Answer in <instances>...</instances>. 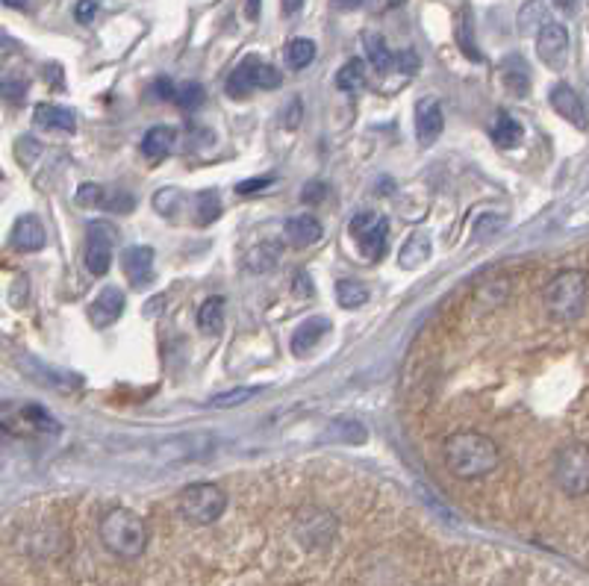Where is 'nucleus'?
Listing matches in <instances>:
<instances>
[{
  "label": "nucleus",
  "instance_id": "f257e3e1",
  "mask_svg": "<svg viewBox=\"0 0 589 586\" xmlns=\"http://www.w3.org/2000/svg\"><path fill=\"white\" fill-rule=\"evenodd\" d=\"M442 460H445V466L454 478L478 480L498 469L501 451L486 433L460 430V433H451L442 442Z\"/></svg>",
  "mask_w": 589,
  "mask_h": 586
},
{
  "label": "nucleus",
  "instance_id": "f03ea898",
  "mask_svg": "<svg viewBox=\"0 0 589 586\" xmlns=\"http://www.w3.org/2000/svg\"><path fill=\"white\" fill-rule=\"evenodd\" d=\"M148 522L127 507H112L101 516V545L118 560H139L148 551Z\"/></svg>",
  "mask_w": 589,
  "mask_h": 586
},
{
  "label": "nucleus",
  "instance_id": "7ed1b4c3",
  "mask_svg": "<svg viewBox=\"0 0 589 586\" xmlns=\"http://www.w3.org/2000/svg\"><path fill=\"white\" fill-rule=\"evenodd\" d=\"M587 298H589V280L587 274L581 268H566L560 274H554L542 292V301H545V310L554 321H578L587 310Z\"/></svg>",
  "mask_w": 589,
  "mask_h": 586
},
{
  "label": "nucleus",
  "instance_id": "20e7f679",
  "mask_svg": "<svg viewBox=\"0 0 589 586\" xmlns=\"http://www.w3.org/2000/svg\"><path fill=\"white\" fill-rule=\"evenodd\" d=\"M227 510V492L218 483H189L177 495V516L192 528H210Z\"/></svg>",
  "mask_w": 589,
  "mask_h": 586
},
{
  "label": "nucleus",
  "instance_id": "39448f33",
  "mask_svg": "<svg viewBox=\"0 0 589 586\" xmlns=\"http://www.w3.org/2000/svg\"><path fill=\"white\" fill-rule=\"evenodd\" d=\"M0 430L12 436H59L62 425L33 401H0Z\"/></svg>",
  "mask_w": 589,
  "mask_h": 586
},
{
  "label": "nucleus",
  "instance_id": "423d86ee",
  "mask_svg": "<svg viewBox=\"0 0 589 586\" xmlns=\"http://www.w3.org/2000/svg\"><path fill=\"white\" fill-rule=\"evenodd\" d=\"M554 483L569 498L589 495V448L584 442H569L554 454Z\"/></svg>",
  "mask_w": 589,
  "mask_h": 586
},
{
  "label": "nucleus",
  "instance_id": "0eeeda50",
  "mask_svg": "<svg viewBox=\"0 0 589 586\" xmlns=\"http://www.w3.org/2000/svg\"><path fill=\"white\" fill-rule=\"evenodd\" d=\"M339 522L330 510L324 507H301L292 516V539L304 551H324L336 542Z\"/></svg>",
  "mask_w": 589,
  "mask_h": 586
},
{
  "label": "nucleus",
  "instance_id": "6e6552de",
  "mask_svg": "<svg viewBox=\"0 0 589 586\" xmlns=\"http://www.w3.org/2000/svg\"><path fill=\"white\" fill-rule=\"evenodd\" d=\"M280 83H283V77H280V71L274 65H268V62L257 59V56H248V59H242L230 71V77H227V95L233 101H242V98H251L260 89L274 92V89H280Z\"/></svg>",
  "mask_w": 589,
  "mask_h": 586
},
{
  "label": "nucleus",
  "instance_id": "1a4fd4ad",
  "mask_svg": "<svg viewBox=\"0 0 589 586\" xmlns=\"http://www.w3.org/2000/svg\"><path fill=\"white\" fill-rule=\"evenodd\" d=\"M215 451V436L210 433H177L157 445V457L162 463H192L204 460Z\"/></svg>",
  "mask_w": 589,
  "mask_h": 586
},
{
  "label": "nucleus",
  "instance_id": "9d476101",
  "mask_svg": "<svg viewBox=\"0 0 589 586\" xmlns=\"http://www.w3.org/2000/svg\"><path fill=\"white\" fill-rule=\"evenodd\" d=\"M351 236L366 254V260H380L386 251V239H389V221L372 210L357 213L351 218Z\"/></svg>",
  "mask_w": 589,
  "mask_h": 586
},
{
  "label": "nucleus",
  "instance_id": "9b49d317",
  "mask_svg": "<svg viewBox=\"0 0 589 586\" xmlns=\"http://www.w3.org/2000/svg\"><path fill=\"white\" fill-rule=\"evenodd\" d=\"M536 56L542 59L545 68L563 71L569 59V30L557 21H548L536 33Z\"/></svg>",
  "mask_w": 589,
  "mask_h": 586
},
{
  "label": "nucleus",
  "instance_id": "f8f14e48",
  "mask_svg": "<svg viewBox=\"0 0 589 586\" xmlns=\"http://www.w3.org/2000/svg\"><path fill=\"white\" fill-rule=\"evenodd\" d=\"M112 248H115V230L107 221H92L86 230V268L101 277L112 266Z\"/></svg>",
  "mask_w": 589,
  "mask_h": 586
},
{
  "label": "nucleus",
  "instance_id": "ddd939ff",
  "mask_svg": "<svg viewBox=\"0 0 589 586\" xmlns=\"http://www.w3.org/2000/svg\"><path fill=\"white\" fill-rule=\"evenodd\" d=\"M445 130V115H442V104L436 98H422L416 104V139L422 148H430Z\"/></svg>",
  "mask_w": 589,
  "mask_h": 586
},
{
  "label": "nucleus",
  "instance_id": "4468645a",
  "mask_svg": "<svg viewBox=\"0 0 589 586\" xmlns=\"http://www.w3.org/2000/svg\"><path fill=\"white\" fill-rule=\"evenodd\" d=\"M548 101H551V107L557 109V115H560V118H566L572 127L587 130L589 127L587 109H584L581 98H578V92H575L569 83H557V86L548 92Z\"/></svg>",
  "mask_w": 589,
  "mask_h": 586
},
{
  "label": "nucleus",
  "instance_id": "2eb2a0df",
  "mask_svg": "<svg viewBox=\"0 0 589 586\" xmlns=\"http://www.w3.org/2000/svg\"><path fill=\"white\" fill-rule=\"evenodd\" d=\"M124 313V292L118 286H107L95 295V301L89 304V321L95 327H109L121 319Z\"/></svg>",
  "mask_w": 589,
  "mask_h": 586
},
{
  "label": "nucleus",
  "instance_id": "dca6fc26",
  "mask_svg": "<svg viewBox=\"0 0 589 586\" xmlns=\"http://www.w3.org/2000/svg\"><path fill=\"white\" fill-rule=\"evenodd\" d=\"M322 221L316 215H292L283 227V239L292 245V248H310L322 239Z\"/></svg>",
  "mask_w": 589,
  "mask_h": 586
},
{
  "label": "nucleus",
  "instance_id": "f3484780",
  "mask_svg": "<svg viewBox=\"0 0 589 586\" xmlns=\"http://www.w3.org/2000/svg\"><path fill=\"white\" fill-rule=\"evenodd\" d=\"M121 271L133 286H145L154 271V248L148 245H133L121 254Z\"/></svg>",
  "mask_w": 589,
  "mask_h": 586
},
{
  "label": "nucleus",
  "instance_id": "a211bd4d",
  "mask_svg": "<svg viewBox=\"0 0 589 586\" xmlns=\"http://www.w3.org/2000/svg\"><path fill=\"white\" fill-rule=\"evenodd\" d=\"M12 248L15 251H24V254H33V251H42L45 248V227L36 215H21L12 227V236H9Z\"/></svg>",
  "mask_w": 589,
  "mask_h": 586
},
{
  "label": "nucleus",
  "instance_id": "6ab92c4d",
  "mask_svg": "<svg viewBox=\"0 0 589 586\" xmlns=\"http://www.w3.org/2000/svg\"><path fill=\"white\" fill-rule=\"evenodd\" d=\"M327 333H330V321L324 319V316L301 321V324L295 327V333H292V342H289V345H292V354H295V357H307Z\"/></svg>",
  "mask_w": 589,
  "mask_h": 586
},
{
  "label": "nucleus",
  "instance_id": "aec40b11",
  "mask_svg": "<svg viewBox=\"0 0 589 586\" xmlns=\"http://www.w3.org/2000/svg\"><path fill=\"white\" fill-rule=\"evenodd\" d=\"M322 439L324 442H342V445H363L369 439V427L363 425L360 419L342 416V419H333L330 425L324 427Z\"/></svg>",
  "mask_w": 589,
  "mask_h": 586
},
{
  "label": "nucleus",
  "instance_id": "412c9836",
  "mask_svg": "<svg viewBox=\"0 0 589 586\" xmlns=\"http://www.w3.org/2000/svg\"><path fill=\"white\" fill-rule=\"evenodd\" d=\"M501 80H504V86H507V92L513 98H528V92H531V71H528L522 56L513 54L501 62Z\"/></svg>",
  "mask_w": 589,
  "mask_h": 586
},
{
  "label": "nucleus",
  "instance_id": "4be33fe9",
  "mask_svg": "<svg viewBox=\"0 0 589 586\" xmlns=\"http://www.w3.org/2000/svg\"><path fill=\"white\" fill-rule=\"evenodd\" d=\"M430 251H433L430 236L425 230H416V233L404 242V248H401V254H398V266L407 268V271H416V268H422L428 263Z\"/></svg>",
  "mask_w": 589,
  "mask_h": 586
},
{
  "label": "nucleus",
  "instance_id": "5701e85b",
  "mask_svg": "<svg viewBox=\"0 0 589 586\" xmlns=\"http://www.w3.org/2000/svg\"><path fill=\"white\" fill-rule=\"evenodd\" d=\"M36 124L45 130H56V133H74L77 130V115L71 109L54 107V104H42L36 107Z\"/></svg>",
  "mask_w": 589,
  "mask_h": 586
},
{
  "label": "nucleus",
  "instance_id": "b1692460",
  "mask_svg": "<svg viewBox=\"0 0 589 586\" xmlns=\"http://www.w3.org/2000/svg\"><path fill=\"white\" fill-rule=\"evenodd\" d=\"M174 142H177V130L174 127H165V124H157V127H151L142 136V154L151 157V160H162V157L171 154Z\"/></svg>",
  "mask_w": 589,
  "mask_h": 586
},
{
  "label": "nucleus",
  "instance_id": "393cba45",
  "mask_svg": "<svg viewBox=\"0 0 589 586\" xmlns=\"http://www.w3.org/2000/svg\"><path fill=\"white\" fill-rule=\"evenodd\" d=\"M277 263H280V242H274V239L257 242V245L245 254V268H248L251 274H268Z\"/></svg>",
  "mask_w": 589,
  "mask_h": 586
},
{
  "label": "nucleus",
  "instance_id": "a878e982",
  "mask_svg": "<svg viewBox=\"0 0 589 586\" xmlns=\"http://www.w3.org/2000/svg\"><path fill=\"white\" fill-rule=\"evenodd\" d=\"M492 139H495V145L504 148V151L519 148L522 139H525V127H522L513 115L501 112V115L495 118V124H492Z\"/></svg>",
  "mask_w": 589,
  "mask_h": 586
},
{
  "label": "nucleus",
  "instance_id": "bb28decb",
  "mask_svg": "<svg viewBox=\"0 0 589 586\" xmlns=\"http://www.w3.org/2000/svg\"><path fill=\"white\" fill-rule=\"evenodd\" d=\"M198 327L207 336H218L221 333V327H224V298L213 295V298H207L198 307Z\"/></svg>",
  "mask_w": 589,
  "mask_h": 586
},
{
  "label": "nucleus",
  "instance_id": "cd10ccee",
  "mask_svg": "<svg viewBox=\"0 0 589 586\" xmlns=\"http://www.w3.org/2000/svg\"><path fill=\"white\" fill-rule=\"evenodd\" d=\"M369 298H372V292H369V286L360 283V280H339V283H336V301H339V307H345V310H357V307H363Z\"/></svg>",
  "mask_w": 589,
  "mask_h": 586
},
{
  "label": "nucleus",
  "instance_id": "c85d7f7f",
  "mask_svg": "<svg viewBox=\"0 0 589 586\" xmlns=\"http://www.w3.org/2000/svg\"><path fill=\"white\" fill-rule=\"evenodd\" d=\"M366 86V65L360 62V59H351V62H345L339 71H336V89L339 92H360Z\"/></svg>",
  "mask_w": 589,
  "mask_h": 586
},
{
  "label": "nucleus",
  "instance_id": "c756f323",
  "mask_svg": "<svg viewBox=\"0 0 589 586\" xmlns=\"http://www.w3.org/2000/svg\"><path fill=\"white\" fill-rule=\"evenodd\" d=\"M283 59H286V65H289L292 71L307 68V65L316 59V42H310V39H292V42L286 45V51H283Z\"/></svg>",
  "mask_w": 589,
  "mask_h": 586
},
{
  "label": "nucleus",
  "instance_id": "7c9ffc66",
  "mask_svg": "<svg viewBox=\"0 0 589 586\" xmlns=\"http://www.w3.org/2000/svg\"><path fill=\"white\" fill-rule=\"evenodd\" d=\"M548 0H528L519 12V30L522 33H539L542 24H548Z\"/></svg>",
  "mask_w": 589,
  "mask_h": 586
},
{
  "label": "nucleus",
  "instance_id": "2f4dec72",
  "mask_svg": "<svg viewBox=\"0 0 589 586\" xmlns=\"http://www.w3.org/2000/svg\"><path fill=\"white\" fill-rule=\"evenodd\" d=\"M363 45H366V56H369V62L375 65L377 71H389V68L395 65V54L389 51V45L383 42V36H377V33H366Z\"/></svg>",
  "mask_w": 589,
  "mask_h": 586
},
{
  "label": "nucleus",
  "instance_id": "473e14b6",
  "mask_svg": "<svg viewBox=\"0 0 589 586\" xmlns=\"http://www.w3.org/2000/svg\"><path fill=\"white\" fill-rule=\"evenodd\" d=\"M457 45H460V51L469 56V59L481 62V51H478V45H475V27H472V15H469V12L460 15V24H457Z\"/></svg>",
  "mask_w": 589,
  "mask_h": 586
},
{
  "label": "nucleus",
  "instance_id": "72a5a7b5",
  "mask_svg": "<svg viewBox=\"0 0 589 586\" xmlns=\"http://www.w3.org/2000/svg\"><path fill=\"white\" fill-rule=\"evenodd\" d=\"M195 215H198V224H213L215 218L221 215V198H218V192L213 189H207V192H201L198 198H195Z\"/></svg>",
  "mask_w": 589,
  "mask_h": 586
},
{
  "label": "nucleus",
  "instance_id": "f704fd0d",
  "mask_svg": "<svg viewBox=\"0 0 589 586\" xmlns=\"http://www.w3.org/2000/svg\"><path fill=\"white\" fill-rule=\"evenodd\" d=\"M260 392H263V386H239V389H230V392L210 398V407H239V404L257 398Z\"/></svg>",
  "mask_w": 589,
  "mask_h": 586
},
{
  "label": "nucleus",
  "instance_id": "c9c22d12",
  "mask_svg": "<svg viewBox=\"0 0 589 586\" xmlns=\"http://www.w3.org/2000/svg\"><path fill=\"white\" fill-rule=\"evenodd\" d=\"M204 98H207L204 86H198V83H183V86L174 89V98H171V101L180 109H198L204 104Z\"/></svg>",
  "mask_w": 589,
  "mask_h": 586
},
{
  "label": "nucleus",
  "instance_id": "e433bc0d",
  "mask_svg": "<svg viewBox=\"0 0 589 586\" xmlns=\"http://www.w3.org/2000/svg\"><path fill=\"white\" fill-rule=\"evenodd\" d=\"M507 292H510L507 280L495 277V280H486V283H483L475 298H478V301H486V307H498V304H504Z\"/></svg>",
  "mask_w": 589,
  "mask_h": 586
},
{
  "label": "nucleus",
  "instance_id": "4c0bfd02",
  "mask_svg": "<svg viewBox=\"0 0 589 586\" xmlns=\"http://www.w3.org/2000/svg\"><path fill=\"white\" fill-rule=\"evenodd\" d=\"M104 198H107V189L104 186H98V183H83L80 189H77V195H74V201L80 204V207H104Z\"/></svg>",
  "mask_w": 589,
  "mask_h": 586
},
{
  "label": "nucleus",
  "instance_id": "58836bf2",
  "mask_svg": "<svg viewBox=\"0 0 589 586\" xmlns=\"http://www.w3.org/2000/svg\"><path fill=\"white\" fill-rule=\"evenodd\" d=\"M180 192L177 189H160L157 195H154V210L160 215H177L180 210Z\"/></svg>",
  "mask_w": 589,
  "mask_h": 586
},
{
  "label": "nucleus",
  "instance_id": "ea45409f",
  "mask_svg": "<svg viewBox=\"0 0 589 586\" xmlns=\"http://www.w3.org/2000/svg\"><path fill=\"white\" fill-rule=\"evenodd\" d=\"M104 207L112 210V213H133V207H136V198L130 195V192H121V189H115V192H107V198H104Z\"/></svg>",
  "mask_w": 589,
  "mask_h": 586
},
{
  "label": "nucleus",
  "instance_id": "a19ab883",
  "mask_svg": "<svg viewBox=\"0 0 589 586\" xmlns=\"http://www.w3.org/2000/svg\"><path fill=\"white\" fill-rule=\"evenodd\" d=\"M501 227H504V218H501V215L483 213L478 215V221H475V236H478V239H489V236H495Z\"/></svg>",
  "mask_w": 589,
  "mask_h": 586
},
{
  "label": "nucleus",
  "instance_id": "79ce46f5",
  "mask_svg": "<svg viewBox=\"0 0 589 586\" xmlns=\"http://www.w3.org/2000/svg\"><path fill=\"white\" fill-rule=\"evenodd\" d=\"M327 195H330V186H327L324 180H310V183L301 189V201H304V204H324Z\"/></svg>",
  "mask_w": 589,
  "mask_h": 586
},
{
  "label": "nucleus",
  "instance_id": "37998d69",
  "mask_svg": "<svg viewBox=\"0 0 589 586\" xmlns=\"http://www.w3.org/2000/svg\"><path fill=\"white\" fill-rule=\"evenodd\" d=\"M274 183V177L266 174V177H251V180H242L239 186H236V192L239 195H251V192H260V189H268Z\"/></svg>",
  "mask_w": 589,
  "mask_h": 586
},
{
  "label": "nucleus",
  "instance_id": "c03bdc74",
  "mask_svg": "<svg viewBox=\"0 0 589 586\" xmlns=\"http://www.w3.org/2000/svg\"><path fill=\"white\" fill-rule=\"evenodd\" d=\"M95 15H98V3H95V0H80V3L74 6V18H77L80 24H92Z\"/></svg>",
  "mask_w": 589,
  "mask_h": 586
},
{
  "label": "nucleus",
  "instance_id": "a18cd8bd",
  "mask_svg": "<svg viewBox=\"0 0 589 586\" xmlns=\"http://www.w3.org/2000/svg\"><path fill=\"white\" fill-rule=\"evenodd\" d=\"M298 124H301V101L295 98L292 104H286V109H283V127L295 130Z\"/></svg>",
  "mask_w": 589,
  "mask_h": 586
},
{
  "label": "nucleus",
  "instance_id": "49530a36",
  "mask_svg": "<svg viewBox=\"0 0 589 586\" xmlns=\"http://www.w3.org/2000/svg\"><path fill=\"white\" fill-rule=\"evenodd\" d=\"M295 289H298V295H301V298H313V292H316V286L310 283V277H307V271H301V274H298V280H295Z\"/></svg>",
  "mask_w": 589,
  "mask_h": 586
},
{
  "label": "nucleus",
  "instance_id": "de8ad7c7",
  "mask_svg": "<svg viewBox=\"0 0 589 586\" xmlns=\"http://www.w3.org/2000/svg\"><path fill=\"white\" fill-rule=\"evenodd\" d=\"M395 62H398V68L407 71V74H413V71L419 68V56L413 54V51H410V54H398L395 56Z\"/></svg>",
  "mask_w": 589,
  "mask_h": 586
},
{
  "label": "nucleus",
  "instance_id": "09e8293b",
  "mask_svg": "<svg viewBox=\"0 0 589 586\" xmlns=\"http://www.w3.org/2000/svg\"><path fill=\"white\" fill-rule=\"evenodd\" d=\"M174 89H177L174 83H168V80H157V89H154V92H157L160 98H174Z\"/></svg>",
  "mask_w": 589,
  "mask_h": 586
},
{
  "label": "nucleus",
  "instance_id": "8fccbe9b",
  "mask_svg": "<svg viewBox=\"0 0 589 586\" xmlns=\"http://www.w3.org/2000/svg\"><path fill=\"white\" fill-rule=\"evenodd\" d=\"M260 0H245V15H248V21H257L260 18Z\"/></svg>",
  "mask_w": 589,
  "mask_h": 586
},
{
  "label": "nucleus",
  "instance_id": "3c124183",
  "mask_svg": "<svg viewBox=\"0 0 589 586\" xmlns=\"http://www.w3.org/2000/svg\"><path fill=\"white\" fill-rule=\"evenodd\" d=\"M301 6H304V0H283V15H295V12H301Z\"/></svg>",
  "mask_w": 589,
  "mask_h": 586
},
{
  "label": "nucleus",
  "instance_id": "603ef678",
  "mask_svg": "<svg viewBox=\"0 0 589 586\" xmlns=\"http://www.w3.org/2000/svg\"><path fill=\"white\" fill-rule=\"evenodd\" d=\"M360 3H363V0H336V6H339V9H345V12H351V9H357Z\"/></svg>",
  "mask_w": 589,
  "mask_h": 586
},
{
  "label": "nucleus",
  "instance_id": "864d4df0",
  "mask_svg": "<svg viewBox=\"0 0 589 586\" xmlns=\"http://www.w3.org/2000/svg\"><path fill=\"white\" fill-rule=\"evenodd\" d=\"M557 3V9H563V12H572L575 6H578V0H554Z\"/></svg>",
  "mask_w": 589,
  "mask_h": 586
},
{
  "label": "nucleus",
  "instance_id": "5fc2aeb1",
  "mask_svg": "<svg viewBox=\"0 0 589 586\" xmlns=\"http://www.w3.org/2000/svg\"><path fill=\"white\" fill-rule=\"evenodd\" d=\"M3 6H9V9H24L27 0H3Z\"/></svg>",
  "mask_w": 589,
  "mask_h": 586
},
{
  "label": "nucleus",
  "instance_id": "6e6d98bb",
  "mask_svg": "<svg viewBox=\"0 0 589 586\" xmlns=\"http://www.w3.org/2000/svg\"><path fill=\"white\" fill-rule=\"evenodd\" d=\"M0 89H3V74H0Z\"/></svg>",
  "mask_w": 589,
  "mask_h": 586
}]
</instances>
